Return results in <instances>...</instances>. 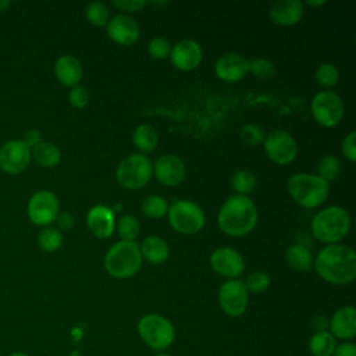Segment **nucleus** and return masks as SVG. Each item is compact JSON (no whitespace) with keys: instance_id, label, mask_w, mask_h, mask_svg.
<instances>
[{"instance_id":"obj_1","label":"nucleus","mask_w":356,"mask_h":356,"mask_svg":"<svg viewBox=\"0 0 356 356\" xmlns=\"http://www.w3.org/2000/svg\"><path fill=\"white\" fill-rule=\"evenodd\" d=\"M316 273L332 285H346L356 278V252L345 245L324 246L313 261Z\"/></svg>"},{"instance_id":"obj_2","label":"nucleus","mask_w":356,"mask_h":356,"mask_svg":"<svg viewBox=\"0 0 356 356\" xmlns=\"http://www.w3.org/2000/svg\"><path fill=\"white\" fill-rule=\"evenodd\" d=\"M217 222L224 234L236 238L243 236L256 227V204L248 196L232 195L220 207Z\"/></svg>"},{"instance_id":"obj_3","label":"nucleus","mask_w":356,"mask_h":356,"mask_svg":"<svg viewBox=\"0 0 356 356\" xmlns=\"http://www.w3.org/2000/svg\"><path fill=\"white\" fill-rule=\"evenodd\" d=\"M350 229V216L341 206H330L318 211L312 220L313 236L327 245L341 242Z\"/></svg>"},{"instance_id":"obj_4","label":"nucleus","mask_w":356,"mask_h":356,"mask_svg":"<svg viewBox=\"0 0 356 356\" xmlns=\"http://www.w3.org/2000/svg\"><path fill=\"white\" fill-rule=\"evenodd\" d=\"M286 189L295 203L305 209H314L327 200L330 184L314 174L296 172L289 177Z\"/></svg>"},{"instance_id":"obj_5","label":"nucleus","mask_w":356,"mask_h":356,"mask_svg":"<svg viewBox=\"0 0 356 356\" xmlns=\"http://www.w3.org/2000/svg\"><path fill=\"white\" fill-rule=\"evenodd\" d=\"M142 254L135 241L115 242L104 256L106 271L117 280L135 275L142 266Z\"/></svg>"},{"instance_id":"obj_6","label":"nucleus","mask_w":356,"mask_h":356,"mask_svg":"<svg viewBox=\"0 0 356 356\" xmlns=\"http://www.w3.org/2000/svg\"><path fill=\"white\" fill-rule=\"evenodd\" d=\"M138 332L140 339L154 350L167 349L175 338V328L164 316L149 313L138 321Z\"/></svg>"},{"instance_id":"obj_7","label":"nucleus","mask_w":356,"mask_h":356,"mask_svg":"<svg viewBox=\"0 0 356 356\" xmlns=\"http://www.w3.org/2000/svg\"><path fill=\"white\" fill-rule=\"evenodd\" d=\"M167 216L170 225L184 235L197 234L206 222L202 207L192 200H175L168 206Z\"/></svg>"},{"instance_id":"obj_8","label":"nucleus","mask_w":356,"mask_h":356,"mask_svg":"<svg viewBox=\"0 0 356 356\" xmlns=\"http://www.w3.org/2000/svg\"><path fill=\"white\" fill-rule=\"evenodd\" d=\"M153 175L152 161L140 153H134L122 159L115 170L117 181L121 186L136 191L145 186Z\"/></svg>"},{"instance_id":"obj_9","label":"nucleus","mask_w":356,"mask_h":356,"mask_svg":"<svg viewBox=\"0 0 356 356\" xmlns=\"http://www.w3.org/2000/svg\"><path fill=\"white\" fill-rule=\"evenodd\" d=\"M310 108L316 122L325 128L338 125L345 114V106L341 96L332 90L318 92L313 97Z\"/></svg>"},{"instance_id":"obj_10","label":"nucleus","mask_w":356,"mask_h":356,"mask_svg":"<svg viewBox=\"0 0 356 356\" xmlns=\"http://www.w3.org/2000/svg\"><path fill=\"white\" fill-rule=\"evenodd\" d=\"M26 213L29 220L35 225L49 227L51 222L56 221L60 213L58 199L53 192L47 189H40L35 192L28 200Z\"/></svg>"},{"instance_id":"obj_11","label":"nucleus","mask_w":356,"mask_h":356,"mask_svg":"<svg viewBox=\"0 0 356 356\" xmlns=\"http://www.w3.org/2000/svg\"><path fill=\"white\" fill-rule=\"evenodd\" d=\"M267 157L280 165L289 164L298 154V145L292 135L284 129L270 132L263 142Z\"/></svg>"},{"instance_id":"obj_12","label":"nucleus","mask_w":356,"mask_h":356,"mask_svg":"<svg viewBox=\"0 0 356 356\" xmlns=\"http://www.w3.org/2000/svg\"><path fill=\"white\" fill-rule=\"evenodd\" d=\"M31 160V147L22 139H10L0 147V168L7 174H21Z\"/></svg>"},{"instance_id":"obj_13","label":"nucleus","mask_w":356,"mask_h":356,"mask_svg":"<svg viewBox=\"0 0 356 356\" xmlns=\"http://www.w3.org/2000/svg\"><path fill=\"white\" fill-rule=\"evenodd\" d=\"M249 292L243 281L235 278L225 281L218 291V303L222 312L231 317H239L248 307Z\"/></svg>"},{"instance_id":"obj_14","label":"nucleus","mask_w":356,"mask_h":356,"mask_svg":"<svg viewBox=\"0 0 356 356\" xmlns=\"http://www.w3.org/2000/svg\"><path fill=\"white\" fill-rule=\"evenodd\" d=\"M211 268L221 277L235 280L245 270V260L242 254L232 248H217L210 256Z\"/></svg>"},{"instance_id":"obj_15","label":"nucleus","mask_w":356,"mask_h":356,"mask_svg":"<svg viewBox=\"0 0 356 356\" xmlns=\"http://www.w3.org/2000/svg\"><path fill=\"white\" fill-rule=\"evenodd\" d=\"M153 174L156 179L164 186H177L179 185L185 175V164L175 154H163L153 164Z\"/></svg>"},{"instance_id":"obj_16","label":"nucleus","mask_w":356,"mask_h":356,"mask_svg":"<svg viewBox=\"0 0 356 356\" xmlns=\"http://www.w3.org/2000/svg\"><path fill=\"white\" fill-rule=\"evenodd\" d=\"M106 31L113 42L122 46L134 44L140 35V28L136 19L128 14H117L111 17L106 25Z\"/></svg>"},{"instance_id":"obj_17","label":"nucleus","mask_w":356,"mask_h":356,"mask_svg":"<svg viewBox=\"0 0 356 356\" xmlns=\"http://www.w3.org/2000/svg\"><path fill=\"white\" fill-rule=\"evenodd\" d=\"M170 58L177 70L192 71L199 67L203 58V50L196 40L182 39L171 46Z\"/></svg>"},{"instance_id":"obj_18","label":"nucleus","mask_w":356,"mask_h":356,"mask_svg":"<svg viewBox=\"0 0 356 356\" xmlns=\"http://www.w3.org/2000/svg\"><path fill=\"white\" fill-rule=\"evenodd\" d=\"M248 61L239 53H225L216 61V75L224 82H238L248 74Z\"/></svg>"},{"instance_id":"obj_19","label":"nucleus","mask_w":356,"mask_h":356,"mask_svg":"<svg viewBox=\"0 0 356 356\" xmlns=\"http://www.w3.org/2000/svg\"><path fill=\"white\" fill-rule=\"evenodd\" d=\"M86 224L89 231L99 239L111 236L115 228L114 210L104 204H96L89 209L86 214Z\"/></svg>"},{"instance_id":"obj_20","label":"nucleus","mask_w":356,"mask_h":356,"mask_svg":"<svg viewBox=\"0 0 356 356\" xmlns=\"http://www.w3.org/2000/svg\"><path fill=\"white\" fill-rule=\"evenodd\" d=\"M303 3L300 0H278L270 6V19L280 26L296 25L303 17Z\"/></svg>"},{"instance_id":"obj_21","label":"nucleus","mask_w":356,"mask_h":356,"mask_svg":"<svg viewBox=\"0 0 356 356\" xmlns=\"http://www.w3.org/2000/svg\"><path fill=\"white\" fill-rule=\"evenodd\" d=\"M330 334L339 339H352L356 335V310L353 306L339 307L328 320Z\"/></svg>"},{"instance_id":"obj_22","label":"nucleus","mask_w":356,"mask_h":356,"mask_svg":"<svg viewBox=\"0 0 356 356\" xmlns=\"http://www.w3.org/2000/svg\"><path fill=\"white\" fill-rule=\"evenodd\" d=\"M54 75L61 85L72 88L79 85L83 75V68L75 56L64 54L60 56L54 63Z\"/></svg>"},{"instance_id":"obj_23","label":"nucleus","mask_w":356,"mask_h":356,"mask_svg":"<svg viewBox=\"0 0 356 356\" xmlns=\"http://www.w3.org/2000/svg\"><path fill=\"white\" fill-rule=\"evenodd\" d=\"M139 250L142 254V259L147 260L152 264H161L168 259L170 248L167 242L156 235L146 236L139 243Z\"/></svg>"},{"instance_id":"obj_24","label":"nucleus","mask_w":356,"mask_h":356,"mask_svg":"<svg viewBox=\"0 0 356 356\" xmlns=\"http://www.w3.org/2000/svg\"><path fill=\"white\" fill-rule=\"evenodd\" d=\"M285 260L292 270L300 273L312 270L314 261L310 249L302 243H293L288 246L285 252Z\"/></svg>"},{"instance_id":"obj_25","label":"nucleus","mask_w":356,"mask_h":356,"mask_svg":"<svg viewBox=\"0 0 356 356\" xmlns=\"http://www.w3.org/2000/svg\"><path fill=\"white\" fill-rule=\"evenodd\" d=\"M31 156L40 167L44 168L56 167L61 161L60 149L54 143L44 140L31 149Z\"/></svg>"},{"instance_id":"obj_26","label":"nucleus","mask_w":356,"mask_h":356,"mask_svg":"<svg viewBox=\"0 0 356 356\" xmlns=\"http://www.w3.org/2000/svg\"><path fill=\"white\" fill-rule=\"evenodd\" d=\"M132 142L143 153L153 152L159 142V135L156 128L149 124L138 125L132 132Z\"/></svg>"},{"instance_id":"obj_27","label":"nucleus","mask_w":356,"mask_h":356,"mask_svg":"<svg viewBox=\"0 0 356 356\" xmlns=\"http://www.w3.org/2000/svg\"><path fill=\"white\" fill-rule=\"evenodd\" d=\"M335 346V338L330 331L314 332L309 341V350L313 356H332Z\"/></svg>"},{"instance_id":"obj_28","label":"nucleus","mask_w":356,"mask_h":356,"mask_svg":"<svg viewBox=\"0 0 356 356\" xmlns=\"http://www.w3.org/2000/svg\"><path fill=\"white\" fill-rule=\"evenodd\" d=\"M38 245L43 252L53 253L58 250L63 245V235L58 228L54 227H43V229L38 235Z\"/></svg>"},{"instance_id":"obj_29","label":"nucleus","mask_w":356,"mask_h":356,"mask_svg":"<svg viewBox=\"0 0 356 356\" xmlns=\"http://www.w3.org/2000/svg\"><path fill=\"white\" fill-rule=\"evenodd\" d=\"M317 177L323 178L325 182L330 184V181H334L341 174V163L335 156L327 154L321 157L317 163Z\"/></svg>"},{"instance_id":"obj_30","label":"nucleus","mask_w":356,"mask_h":356,"mask_svg":"<svg viewBox=\"0 0 356 356\" xmlns=\"http://www.w3.org/2000/svg\"><path fill=\"white\" fill-rule=\"evenodd\" d=\"M168 204L163 196L149 195L142 202V213L149 218H161L167 214Z\"/></svg>"},{"instance_id":"obj_31","label":"nucleus","mask_w":356,"mask_h":356,"mask_svg":"<svg viewBox=\"0 0 356 356\" xmlns=\"http://www.w3.org/2000/svg\"><path fill=\"white\" fill-rule=\"evenodd\" d=\"M231 185L236 195L248 196L256 186V177L248 170H238L231 177Z\"/></svg>"},{"instance_id":"obj_32","label":"nucleus","mask_w":356,"mask_h":356,"mask_svg":"<svg viewBox=\"0 0 356 356\" xmlns=\"http://www.w3.org/2000/svg\"><path fill=\"white\" fill-rule=\"evenodd\" d=\"M85 17L95 26H106L110 19L108 10H107L106 4L102 1L89 3L85 7Z\"/></svg>"},{"instance_id":"obj_33","label":"nucleus","mask_w":356,"mask_h":356,"mask_svg":"<svg viewBox=\"0 0 356 356\" xmlns=\"http://www.w3.org/2000/svg\"><path fill=\"white\" fill-rule=\"evenodd\" d=\"M140 224L136 217L131 214L122 216L117 222V232L121 238V241H135V238L139 235Z\"/></svg>"},{"instance_id":"obj_34","label":"nucleus","mask_w":356,"mask_h":356,"mask_svg":"<svg viewBox=\"0 0 356 356\" xmlns=\"http://www.w3.org/2000/svg\"><path fill=\"white\" fill-rule=\"evenodd\" d=\"M248 72L259 79H270L275 74V67L270 60L257 57L248 61Z\"/></svg>"},{"instance_id":"obj_35","label":"nucleus","mask_w":356,"mask_h":356,"mask_svg":"<svg viewBox=\"0 0 356 356\" xmlns=\"http://www.w3.org/2000/svg\"><path fill=\"white\" fill-rule=\"evenodd\" d=\"M339 72L334 64L323 63L316 70V81L321 88H334L338 83Z\"/></svg>"},{"instance_id":"obj_36","label":"nucleus","mask_w":356,"mask_h":356,"mask_svg":"<svg viewBox=\"0 0 356 356\" xmlns=\"http://www.w3.org/2000/svg\"><path fill=\"white\" fill-rule=\"evenodd\" d=\"M241 140L248 146H257L264 142L266 134L257 124H245L239 131Z\"/></svg>"},{"instance_id":"obj_37","label":"nucleus","mask_w":356,"mask_h":356,"mask_svg":"<svg viewBox=\"0 0 356 356\" xmlns=\"http://www.w3.org/2000/svg\"><path fill=\"white\" fill-rule=\"evenodd\" d=\"M245 286L248 292L252 293H261L264 292L270 285V277L264 271H253L250 273L245 280Z\"/></svg>"},{"instance_id":"obj_38","label":"nucleus","mask_w":356,"mask_h":356,"mask_svg":"<svg viewBox=\"0 0 356 356\" xmlns=\"http://www.w3.org/2000/svg\"><path fill=\"white\" fill-rule=\"evenodd\" d=\"M147 51L150 57L156 60H163L170 56L171 51V43L164 36H154L147 43Z\"/></svg>"},{"instance_id":"obj_39","label":"nucleus","mask_w":356,"mask_h":356,"mask_svg":"<svg viewBox=\"0 0 356 356\" xmlns=\"http://www.w3.org/2000/svg\"><path fill=\"white\" fill-rule=\"evenodd\" d=\"M68 102L75 108H83L89 102V92L82 85H75L68 93Z\"/></svg>"},{"instance_id":"obj_40","label":"nucleus","mask_w":356,"mask_h":356,"mask_svg":"<svg viewBox=\"0 0 356 356\" xmlns=\"http://www.w3.org/2000/svg\"><path fill=\"white\" fill-rule=\"evenodd\" d=\"M341 150H342V154L345 156V159H348L350 163L356 161V132L355 131H350L343 138Z\"/></svg>"},{"instance_id":"obj_41","label":"nucleus","mask_w":356,"mask_h":356,"mask_svg":"<svg viewBox=\"0 0 356 356\" xmlns=\"http://www.w3.org/2000/svg\"><path fill=\"white\" fill-rule=\"evenodd\" d=\"M113 6L121 11L136 13V11H140L146 6V1H143V0H114Z\"/></svg>"},{"instance_id":"obj_42","label":"nucleus","mask_w":356,"mask_h":356,"mask_svg":"<svg viewBox=\"0 0 356 356\" xmlns=\"http://www.w3.org/2000/svg\"><path fill=\"white\" fill-rule=\"evenodd\" d=\"M22 140L32 149V147H35L36 145H39L40 142H43L42 132H40L39 129H35V128L28 129V131H25Z\"/></svg>"},{"instance_id":"obj_43","label":"nucleus","mask_w":356,"mask_h":356,"mask_svg":"<svg viewBox=\"0 0 356 356\" xmlns=\"http://www.w3.org/2000/svg\"><path fill=\"white\" fill-rule=\"evenodd\" d=\"M56 222H57L58 229H64V231L71 229V228L74 227V224H75L72 214L68 213V211L58 213V216H57V218H56Z\"/></svg>"},{"instance_id":"obj_44","label":"nucleus","mask_w":356,"mask_h":356,"mask_svg":"<svg viewBox=\"0 0 356 356\" xmlns=\"http://www.w3.org/2000/svg\"><path fill=\"white\" fill-rule=\"evenodd\" d=\"M332 356H356V345L353 342H342L335 346Z\"/></svg>"},{"instance_id":"obj_45","label":"nucleus","mask_w":356,"mask_h":356,"mask_svg":"<svg viewBox=\"0 0 356 356\" xmlns=\"http://www.w3.org/2000/svg\"><path fill=\"white\" fill-rule=\"evenodd\" d=\"M312 328L316 332H321V331H327L328 328V320L324 316H316L312 320Z\"/></svg>"},{"instance_id":"obj_46","label":"nucleus","mask_w":356,"mask_h":356,"mask_svg":"<svg viewBox=\"0 0 356 356\" xmlns=\"http://www.w3.org/2000/svg\"><path fill=\"white\" fill-rule=\"evenodd\" d=\"M11 6V1L10 0H0V13L3 11H7Z\"/></svg>"},{"instance_id":"obj_47","label":"nucleus","mask_w":356,"mask_h":356,"mask_svg":"<svg viewBox=\"0 0 356 356\" xmlns=\"http://www.w3.org/2000/svg\"><path fill=\"white\" fill-rule=\"evenodd\" d=\"M307 4L309 6H323L324 1L323 0H320V1H307Z\"/></svg>"},{"instance_id":"obj_48","label":"nucleus","mask_w":356,"mask_h":356,"mask_svg":"<svg viewBox=\"0 0 356 356\" xmlns=\"http://www.w3.org/2000/svg\"><path fill=\"white\" fill-rule=\"evenodd\" d=\"M8 356H28V355H25V353H22V352H13V353L8 355Z\"/></svg>"},{"instance_id":"obj_49","label":"nucleus","mask_w":356,"mask_h":356,"mask_svg":"<svg viewBox=\"0 0 356 356\" xmlns=\"http://www.w3.org/2000/svg\"><path fill=\"white\" fill-rule=\"evenodd\" d=\"M156 356H171V355H168V353H165V352H160V353H157Z\"/></svg>"}]
</instances>
